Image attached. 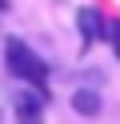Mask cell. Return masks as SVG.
Here are the masks:
<instances>
[{"label":"cell","mask_w":120,"mask_h":124,"mask_svg":"<svg viewBox=\"0 0 120 124\" xmlns=\"http://www.w3.org/2000/svg\"><path fill=\"white\" fill-rule=\"evenodd\" d=\"M76 28H80V36H84V48L108 36V20H104L96 8H80L76 12Z\"/></svg>","instance_id":"7a4b0ae2"},{"label":"cell","mask_w":120,"mask_h":124,"mask_svg":"<svg viewBox=\"0 0 120 124\" xmlns=\"http://www.w3.org/2000/svg\"><path fill=\"white\" fill-rule=\"evenodd\" d=\"M0 12H8V0H0Z\"/></svg>","instance_id":"8992f818"},{"label":"cell","mask_w":120,"mask_h":124,"mask_svg":"<svg viewBox=\"0 0 120 124\" xmlns=\"http://www.w3.org/2000/svg\"><path fill=\"white\" fill-rule=\"evenodd\" d=\"M72 112L84 116V120H96V116L104 112V96L96 88H76L72 92Z\"/></svg>","instance_id":"3957f363"},{"label":"cell","mask_w":120,"mask_h":124,"mask_svg":"<svg viewBox=\"0 0 120 124\" xmlns=\"http://www.w3.org/2000/svg\"><path fill=\"white\" fill-rule=\"evenodd\" d=\"M4 68H8V76H16V80L24 84V88H36L40 96L48 100V60L40 56V52H32L20 36H8L4 40Z\"/></svg>","instance_id":"6da1fadb"},{"label":"cell","mask_w":120,"mask_h":124,"mask_svg":"<svg viewBox=\"0 0 120 124\" xmlns=\"http://www.w3.org/2000/svg\"><path fill=\"white\" fill-rule=\"evenodd\" d=\"M108 44H112V56L120 60V20H108Z\"/></svg>","instance_id":"5b68a950"},{"label":"cell","mask_w":120,"mask_h":124,"mask_svg":"<svg viewBox=\"0 0 120 124\" xmlns=\"http://www.w3.org/2000/svg\"><path fill=\"white\" fill-rule=\"evenodd\" d=\"M20 124H44V120H20Z\"/></svg>","instance_id":"52a82bcc"},{"label":"cell","mask_w":120,"mask_h":124,"mask_svg":"<svg viewBox=\"0 0 120 124\" xmlns=\"http://www.w3.org/2000/svg\"><path fill=\"white\" fill-rule=\"evenodd\" d=\"M40 112H44V96H40L36 88L16 92V116H20V120H40Z\"/></svg>","instance_id":"277c9868"}]
</instances>
